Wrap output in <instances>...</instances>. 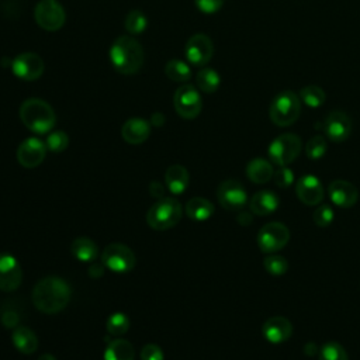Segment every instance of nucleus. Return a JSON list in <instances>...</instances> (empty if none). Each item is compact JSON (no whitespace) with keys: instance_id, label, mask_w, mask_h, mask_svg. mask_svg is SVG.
I'll list each match as a JSON object with an SVG mask.
<instances>
[{"instance_id":"obj_21","label":"nucleus","mask_w":360,"mask_h":360,"mask_svg":"<svg viewBox=\"0 0 360 360\" xmlns=\"http://www.w3.org/2000/svg\"><path fill=\"white\" fill-rule=\"evenodd\" d=\"M280 205V200L276 193L270 190H260L255 193L249 200V210L255 215L266 217L277 211Z\"/></svg>"},{"instance_id":"obj_25","label":"nucleus","mask_w":360,"mask_h":360,"mask_svg":"<svg viewBox=\"0 0 360 360\" xmlns=\"http://www.w3.org/2000/svg\"><path fill=\"white\" fill-rule=\"evenodd\" d=\"M186 215L193 221H207L214 214V204L204 197H193L186 202Z\"/></svg>"},{"instance_id":"obj_15","label":"nucleus","mask_w":360,"mask_h":360,"mask_svg":"<svg viewBox=\"0 0 360 360\" xmlns=\"http://www.w3.org/2000/svg\"><path fill=\"white\" fill-rule=\"evenodd\" d=\"M22 270L18 260L7 252H0V290L11 292L21 285Z\"/></svg>"},{"instance_id":"obj_28","label":"nucleus","mask_w":360,"mask_h":360,"mask_svg":"<svg viewBox=\"0 0 360 360\" xmlns=\"http://www.w3.org/2000/svg\"><path fill=\"white\" fill-rule=\"evenodd\" d=\"M221 77L217 70L211 68H201L195 75V84L204 93H215L219 87Z\"/></svg>"},{"instance_id":"obj_39","label":"nucleus","mask_w":360,"mask_h":360,"mask_svg":"<svg viewBox=\"0 0 360 360\" xmlns=\"http://www.w3.org/2000/svg\"><path fill=\"white\" fill-rule=\"evenodd\" d=\"M141 360H165L163 350L155 343H146L141 350Z\"/></svg>"},{"instance_id":"obj_43","label":"nucleus","mask_w":360,"mask_h":360,"mask_svg":"<svg viewBox=\"0 0 360 360\" xmlns=\"http://www.w3.org/2000/svg\"><path fill=\"white\" fill-rule=\"evenodd\" d=\"M103 273H104V264L103 263L101 264L91 263V266L89 267V274L91 277H100V276H103Z\"/></svg>"},{"instance_id":"obj_12","label":"nucleus","mask_w":360,"mask_h":360,"mask_svg":"<svg viewBox=\"0 0 360 360\" xmlns=\"http://www.w3.org/2000/svg\"><path fill=\"white\" fill-rule=\"evenodd\" d=\"M45 65L42 58L35 52L18 53L11 62V70L15 77L24 82H34L44 73Z\"/></svg>"},{"instance_id":"obj_33","label":"nucleus","mask_w":360,"mask_h":360,"mask_svg":"<svg viewBox=\"0 0 360 360\" xmlns=\"http://www.w3.org/2000/svg\"><path fill=\"white\" fill-rule=\"evenodd\" d=\"M318 360H349L345 347L339 342H326L318 352Z\"/></svg>"},{"instance_id":"obj_10","label":"nucleus","mask_w":360,"mask_h":360,"mask_svg":"<svg viewBox=\"0 0 360 360\" xmlns=\"http://www.w3.org/2000/svg\"><path fill=\"white\" fill-rule=\"evenodd\" d=\"M35 22L45 31H58L63 27L65 8L56 0H41L34 10Z\"/></svg>"},{"instance_id":"obj_40","label":"nucleus","mask_w":360,"mask_h":360,"mask_svg":"<svg viewBox=\"0 0 360 360\" xmlns=\"http://www.w3.org/2000/svg\"><path fill=\"white\" fill-rule=\"evenodd\" d=\"M194 3L201 13L214 14L222 7L224 0H194Z\"/></svg>"},{"instance_id":"obj_44","label":"nucleus","mask_w":360,"mask_h":360,"mask_svg":"<svg viewBox=\"0 0 360 360\" xmlns=\"http://www.w3.org/2000/svg\"><path fill=\"white\" fill-rule=\"evenodd\" d=\"M165 115L162 114V112H159V111H156V112H153L152 114V117H150V125H153V127H162L163 124H165Z\"/></svg>"},{"instance_id":"obj_24","label":"nucleus","mask_w":360,"mask_h":360,"mask_svg":"<svg viewBox=\"0 0 360 360\" xmlns=\"http://www.w3.org/2000/svg\"><path fill=\"white\" fill-rule=\"evenodd\" d=\"M165 184L172 194H181L188 186V172L181 165H172L165 173Z\"/></svg>"},{"instance_id":"obj_35","label":"nucleus","mask_w":360,"mask_h":360,"mask_svg":"<svg viewBox=\"0 0 360 360\" xmlns=\"http://www.w3.org/2000/svg\"><path fill=\"white\" fill-rule=\"evenodd\" d=\"M326 150H328L326 138L322 135H315L309 138L305 143V155L311 160H319L321 158L325 156Z\"/></svg>"},{"instance_id":"obj_36","label":"nucleus","mask_w":360,"mask_h":360,"mask_svg":"<svg viewBox=\"0 0 360 360\" xmlns=\"http://www.w3.org/2000/svg\"><path fill=\"white\" fill-rule=\"evenodd\" d=\"M45 145H46V149L53 153L63 152L69 145V136L65 131H53L46 136Z\"/></svg>"},{"instance_id":"obj_14","label":"nucleus","mask_w":360,"mask_h":360,"mask_svg":"<svg viewBox=\"0 0 360 360\" xmlns=\"http://www.w3.org/2000/svg\"><path fill=\"white\" fill-rule=\"evenodd\" d=\"M323 132L326 138L335 143L345 142L352 134V120L342 110L330 111L323 121Z\"/></svg>"},{"instance_id":"obj_13","label":"nucleus","mask_w":360,"mask_h":360,"mask_svg":"<svg viewBox=\"0 0 360 360\" xmlns=\"http://www.w3.org/2000/svg\"><path fill=\"white\" fill-rule=\"evenodd\" d=\"M214 53V45L208 35L198 32L191 35L184 46L186 59L194 66H205Z\"/></svg>"},{"instance_id":"obj_30","label":"nucleus","mask_w":360,"mask_h":360,"mask_svg":"<svg viewBox=\"0 0 360 360\" xmlns=\"http://www.w3.org/2000/svg\"><path fill=\"white\" fill-rule=\"evenodd\" d=\"M298 97H300L301 103H304L309 108H318L326 100V94H325L323 89L316 84H308V86L302 87L300 90Z\"/></svg>"},{"instance_id":"obj_3","label":"nucleus","mask_w":360,"mask_h":360,"mask_svg":"<svg viewBox=\"0 0 360 360\" xmlns=\"http://www.w3.org/2000/svg\"><path fill=\"white\" fill-rule=\"evenodd\" d=\"M20 120L21 122L34 134H48L55 122L56 115L53 108L42 98L31 97L21 103L20 105Z\"/></svg>"},{"instance_id":"obj_6","label":"nucleus","mask_w":360,"mask_h":360,"mask_svg":"<svg viewBox=\"0 0 360 360\" xmlns=\"http://www.w3.org/2000/svg\"><path fill=\"white\" fill-rule=\"evenodd\" d=\"M301 149L302 142L300 136L291 132H285L270 142L267 148V155L273 165L281 167L292 163L301 153Z\"/></svg>"},{"instance_id":"obj_42","label":"nucleus","mask_w":360,"mask_h":360,"mask_svg":"<svg viewBox=\"0 0 360 360\" xmlns=\"http://www.w3.org/2000/svg\"><path fill=\"white\" fill-rule=\"evenodd\" d=\"M149 193L156 197V198H163L165 197V187L159 181H152L149 184Z\"/></svg>"},{"instance_id":"obj_17","label":"nucleus","mask_w":360,"mask_h":360,"mask_svg":"<svg viewBox=\"0 0 360 360\" xmlns=\"http://www.w3.org/2000/svg\"><path fill=\"white\" fill-rule=\"evenodd\" d=\"M295 194L302 204L314 207L322 202L325 197V188L316 176L308 173L297 180Z\"/></svg>"},{"instance_id":"obj_5","label":"nucleus","mask_w":360,"mask_h":360,"mask_svg":"<svg viewBox=\"0 0 360 360\" xmlns=\"http://www.w3.org/2000/svg\"><path fill=\"white\" fill-rule=\"evenodd\" d=\"M301 100L292 90L280 91L270 103L269 118L277 127H290L301 112Z\"/></svg>"},{"instance_id":"obj_38","label":"nucleus","mask_w":360,"mask_h":360,"mask_svg":"<svg viewBox=\"0 0 360 360\" xmlns=\"http://www.w3.org/2000/svg\"><path fill=\"white\" fill-rule=\"evenodd\" d=\"M273 180H274L276 186L288 188L294 183V172L288 166H281L280 169H277L274 172Z\"/></svg>"},{"instance_id":"obj_11","label":"nucleus","mask_w":360,"mask_h":360,"mask_svg":"<svg viewBox=\"0 0 360 360\" xmlns=\"http://www.w3.org/2000/svg\"><path fill=\"white\" fill-rule=\"evenodd\" d=\"M217 198L222 208L228 211H240L248 202V193L240 181L228 179L218 186Z\"/></svg>"},{"instance_id":"obj_7","label":"nucleus","mask_w":360,"mask_h":360,"mask_svg":"<svg viewBox=\"0 0 360 360\" xmlns=\"http://www.w3.org/2000/svg\"><path fill=\"white\" fill-rule=\"evenodd\" d=\"M257 246L259 249L266 253H277L281 250L290 240V229L277 221L264 224L260 231L257 232Z\"/></svg>"},{"instance_id":"obj_2","label":"nucleus","mask_w":360,"mask_h":360,"mask_svg":"<svg viewBox=\"0 0 360 360\" xmlns=\"http://www.w3.org/2000/svg\"><path fill=\"white\" fill-rule=\"evenodd\" d=\"M110 60L118 73L134 75L142 68L143 49L132 35H121L110 48Z\"/></svg>"},{"instance_id":"obj_16","label":"nucleus","mask_w":360,"mask_h":360,"mask_svg":"<svg viewBox=\"0 0 360 360\" xmlns=\"http://www.w3.org/2000/svg\"><path fill=\"white\" fill-rule=\"evenodd\" d=\"M46 145L45 142H42L41 139L31 136L24 139L15 152L17 160L22 167L27 169H34L37 166H39L46 155Z\"/></svg>"},{"instance_id":"obj_32","label":"nucleus","mask_w":360,"mask_h":360,"mask_svg":"<svg viewBox=\"0 0 360 360\" xmlns=\"http://www.w3.org/2000/svg\"><path fill=\"white\" fill-rule=\"evenodd\" d=\"M264 270L274 277H281L287 273L288 270V262L284 256L277 255V253H270L264 257L263 260Z\"/></svg>"},{"instance_id":"obj_19","label":"nucleus","mask_w":360,"mask_h":360,"mask_svg":"<svg viewBox=\"0 0 360 360\" xmlns=\"http://www.w3.org/2000/svg\"><path fill=\"white\" fill-rule=\"evenodd\" d=\"M292 323L285 316H271L262 326L263 338L271 345H281L292 336Z\"/></svg>"},{"instance_id":"obj_37","label":"nucleus","mask_w":360,"mask_h":360,"mask_svg":"<svg viewBox=\"0 0 360 360\" xmlns=\"http://www.w3.org/2000/svg\"><path fill=\"white\" fill-rule=\"evenodd\" d=\"M335 218V211L330 205L328 204H318L316 208L312 212V219L314 222L321 226V228H326L333 222Z\"/></svg>"},{"instance_id":"obj_45","label":"nucleus","mask_w":360,"mask_h":360,"mask_svg":"<svg viewBox=\"0 0 360 360\" xmlns=\"http://www.w3.org/2000/svg\"><path fill=\"white\" fill-rule=\"evenodd\" d=\"M38 360H56V359H55V356H52L49 353H44L42 356H39Z\"/></svg>"},{"instance_id":"obj_31","label":"nucleus","mask_w":360,"mask_h":360,"mask_svg":"<svg viewBox=\"0 0 360 360\" xmlns=\"http://www.w3.org/2000/svg\"><path fill=\"white\" fill-rule=\"evenodd\" d=\"M146 24H148L146 15L141 10H131L127 14L125 21H124L125 31L129 35H139V34H142L145 31V28H146Z\"/></svg>"},{"instance_id":"obj_22","label":"nucleus","mask_w":360,"mask_h":360,"mask_svg":"<svg viewBox=\"0 0 360 360\" xmlns=\"http://www.w3.org/2000/svg\"><path fill=\"white\" fill-rule=\"evenodd\" d=\"M246 176L255 184H266L273 179L274 169L270 160L263 158H255L246 165Z\"/></svg>"},{"instance_id":"obj_34","label":"nucleus","mask_w":360,"mask_h":360,"mask_svg":"<svg viewBox=\"0 0 360 360\" xmlns=\"http://www.w3.org/2000/svg\"><path fill=\"white\" fill-rule=\"evenodd\" d=\"M105 329L112 336H121L129 329V318L122 312H114L107 318Z\"/></svg>"},{"instance_id":"obj_27","label":"nucleus","mask_w":360,"mask_h":360,"mask_svg":"<svg viewBox=\"0 0 360 360\" xmlns=\"http://www.w3.org/2000/svg\"><path fill=\"white\" fill-rule=\"evenodd\" d=\"M70 252L80 262H93L98 255V248L93 239L79 236L72 242Z\"/></svg>"},{"instance_id":"obj_41","label":"nucleus","mask_w":360,"mask_h":360,"mask_svg":"<svg viewBox=\"0 0 360 360\" xmlns=\"http://www.w3.org/2000/svg\"><path fill=\"white\" fill-rule=\"evenodd\" d=\"M18 322H20L18 311H14V308L3 311V314H1V323L6 328H17Z\"/></svg>"},{"instance_id":"obj_18","label":"nucleus","mask_w":360,"mask_h":360,"mask_svg":"<svg viewBox=\"0 0 360 360\" xmlns=\"http://www.w3.org/2000/svg\"><path fill=\"white\" fill-rule=\"evenodd\" d=\"M328 195L336 207L352 208L359 200V190L347 180H333L328 186Z\"/></svg>"},{"instance_id":"obj_9","label":"nucleus","mask_w":360,"mask_h":360,"mask_svg":"<svg viewBox=\"0 0 360 360\" xmlns=\"http://www.w3.org/2000/svg\"><path fill=\"white\" fill-rule=\"evenodd\" d=\"M173 107L176 112L186 120L195 118L202 108L200 91L193 84L180 86L173 96Z\"/></svg>"},{"instance_id":"obj_29","label":"nucleus","mask_w":360,"mask_h":360,"mask_svg":"<svg viewBox=\"0 0 360 360\" xmlns=\"http://www.w3.org/2000/svg\"><path fill=\"white\" fill-rule=\"evenodd\" d=\"M165 73L172 82L184 83L191 79L190 66L180 59H170L165 66Z\"/></svg>"},{"instance_id":"obj_20","label":"nucleus","mask_w":360,"mask_h":360,"mask_svg":"<svg viewBox=\"0 0 360 360\" xmlns=\"http://www.w3.org/2000/svg\"><path fill=\"white\" fill-rule=\"evenodd\" d=\"M149 134H150V122L139 117L127 120L121 128V135L124 141L131 145H139L145 142L149 138Z\"/></svg>"},{"instance_id":"obj_4","label":"nucleus","mask_w":360,"mask_h":360,"mask_svg":"<svg viewBox=\"0 0 360 360\" xmlns=\"http://www.w3.org/2000/svg\"><path fill=\"white\" fill-rule=\"evenodd\" d=\"M183 217L181 204L172 197L159 198L146 212V222L155 231H166L180 222Z\"/></svg>"},{"instance_id":"obj_1","label":"nucleus","mask_w":360,"mask_h":360,"mask_svg":"<svg viewBox=\"0 0 360 360\" xmlns=\"http://www.w3.org/2000/svg\"><path fill=\"white\" fill-rule=\"evenodd\" d=\"M72 295V288L66 280L58 276L41 278L32 288L31 300L34 307L44 314H58L63 311Z\"/></svg>"},{"instance_id":"obj_23","label":"nucleus","mask_w":360,"mask_h":360,"mask_svg":"<svg viewBox=\"0 0 360 360\" xmlns=\"http://www.w3.org/2000/svg\"><path fill=\"white\" fill-rule=\"evenodd\" d=\"M14 347L22 354H32L38 349V338L35 332L27 326H17L11 333Z\"/></svg>"},{"instance_id":"obj_8","label":"nucleus","mask_w":360,"mask_h":360,"mask_svg":"<svg viewBox=\"0 0 360 360\" xmlns=\"http://www.w3.org/2000/svg\"><path fill=\"white\" fill-rule=\"evenodd\" d=\"M101 263L111 271L127 273L134 269L136 259L129 246L120 242H112L104 248L101 253Z\"/></svg>"},{"instance_id":"obj_26","label":"nucleus","mask_w":360,"mask_h":360,"mask_svg":"<svg viewBox=\"0 0 360 360\" xmlns=\"http://www.w3.org/2000/svg\"><path fill=\"white\" fill-rule=\"evenodd\" d=\"M135 350L131 342L117 338L111 340L104 350V360H134Z\"/></svg>"}]
</instances>
